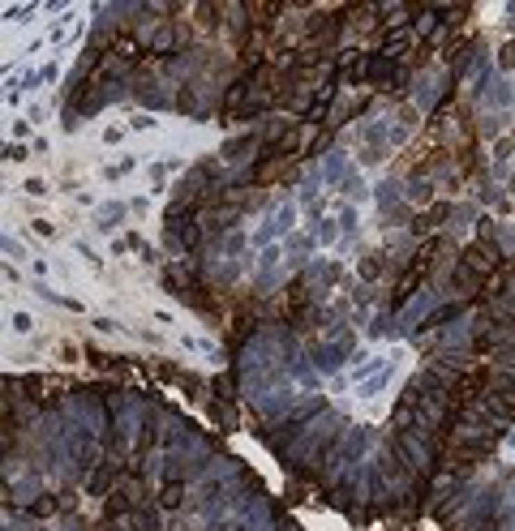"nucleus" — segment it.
<instances>
[{"mask_svg": "<svg viewBox=\"0 0 515 531\" xmlns=\"http://www.w3.org/2000/svg\"><path fill=\"white\" fill-rule=\"evenodd\" d=\"M112 480H116V467H99L90 475V484H86V493L90 497H108V489H112Z\"/></svg>", "mask_w": 515, "mask_h": 531, "instance_id": "nucleus-4", "label": "nucleus"}, {"mask_svg": "<svg viewBox=\"0 0 515 531\" xmlns=\"http://www.w3.org/2000/svg\"><path fill=\"white\" fill-rule=\"evenodd\" d=\"M116 214H125V206H104V210H99V227H112Z\"/></svg>", "mask_w": 515, "mask_h": 531, "instance_id": "nucleus-8", "label": "nucleus"}, {"mask_svg": "<svg viewBox=\"0 0 515 531\" xmlns=\"http://www.w3.org/2000/svg\"><path fill=\"white\" fill-rule=\"evenodd\" d=\"M447 219H451V206H447V201H434V206H425L421 214L412 219V232L425 236V232H434V227H443Z\"/></svg>", "mask_w": 515, "mask_h": 531, "instance_id": "nucleus-2", "label": "nucleus"}, {"mask_svg": "<svg viewBox=\"0 0 515 531\" xmlns=\"http://www.w3.org/2000/svg\"><path fill=\"white\" fill-rule=\"evenodd\" d=\"M361 82H370V86H408V69L395 60V56H365L361 65Z\"/></svg>", "mask_w": 515, "mask_h": 531, "instance_id": "nucleus-1", "label": "nucleus"}, {"mask_svg": "<svg viewBox=\"0 0 515 531\" xmlns=\"http://www.w3.org/2000/svg\"><path fill=\"white\" fill-rule=\"evenodd\" d=\"M211 416H215V424H224V428L236 424V412L228 407V403H211Z\"/></svg>", "mask_w": 515, "mask_h": 531, "instance_id": "nucleus-5", "label": "nucleus"}, {"mask_svg": "<svg viewBox=\"0 0 515 531\" xmlns=\"http://www.w3.org/2000/svg\"><path fill=\"white\" fill-rule=\"evenodd\" d=\"M245 150H250V137H232V142L224 146V159L232 163V159H240V155H245Z\"/></svg>", "mask_w": 515, "mask_h": 531, "instance_id": "nucleus-6", "label": "nucleus"}, {"mask_svg": "<svg viewBox=\"0 0 515 531\" xmlns=\"http://www.w3.org/2000/svg\"><path fill=\"white\" fill-rule=\"evenodd\" d=\"M60 505H65V501H60L56 493H39V497L31 501V514H35V519H52Z\"/></svg>", "mask_w": 515, "mask_h": 531, "instance_id": "nucleus-3", "label": "nucleus"}, {"mask_svg": "<svg viewBox=\"0 0 515 531\" xmlns=\"http://www.w3.org/2000/svg\"><path fill=\"white\" fill-rule=\"evenodd\" d=\"M498 65H502V69H515V43H507V47H502V56H498Z\"/></svg>", "mask_w": 515, "mask_h": 531, "instance_id": "nucleus-9", "label": "nucleus"}, {"mask_svg": "<svg viewBox=\"0 0 515 531\" xmlns=\"http://www.w3.org/2000/svg\"><path fill=\"white\" fill-rule=\"evenodd\" d=\"M378 270H382V258L374 253V258H365V262H361V279H374Z\"/></svg>", "mask_w": 515, "mask_h": 531, "instance_id": "nucleus-7", "label": "nucleus"}]
</instances>
